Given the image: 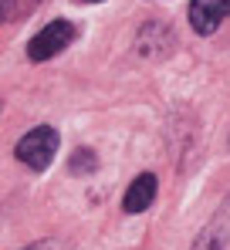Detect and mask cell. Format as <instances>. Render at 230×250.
I'll list each match as a JSON object with an SVG mask.
<instances>
[{
	"label": "cell",
	"instance_id": "6",
	"mask_svg": "<svg viewBox=\"0 0 230 250\" xmlns=\"http://www.w3.org/2000/svg\"><path fill=\"white\" fill-rule=\"evenodd\" d=\"M85 3H98V0H85Z\"/></svg>",
	"mask_w": 230,
	"mask_h": 250
},
{
	"label": "cell",
	"instance_id": "4",
	"mask_svg": "<svg viewBox=\"0 0 230 250\" xmlns=\"http://www.w3.org/2000/svg\"><path fill=\"white\" fill-rule=\"evenodd\" d=\"M153 200H156V176L153 172H142V176H136L132 186L125 189L122 207H125V213H142L146 207H153Z\"/></svg>",
	"mask_w": 230,
	"mask_h": 250
},
{
	"label": "cell",
	"instance_id": "1",
	"mask_svg": "<svg viewBox=\"0 0 230 250\" xmlns=\"http://www.w3.org/2000/svg\"><path fill=\"white\" fill-rule=\"evenodd\" d=\"M17 159L24 163V166L31 169H47L51 166V159H54V152H58V132L54 128H47V125H41L34 132H27L21 142H17Z\"/></svg>",
	"mask_w": 230,
	"mask_h": 250
},
{
	"label": "cell",
	"instance_id": "2",
	"mask_svg": "<svg viewBox=\"0 0 230 250\" xmlns=\"http://www.w3.org/2000/svg\"><path fill=\"white\" fill-rule=\"evenodd\" d=\"M71 38H75V27H71L68 21H54V24H47L44 31H38V34L31 38L27 58H31V61H47V58L61 54L65 44H71Z\"/></svg>",
	"mask_w": 230,
	"mask_h": 250
},
{
	"label": "cell",
	"instance_id": "5",
	"mask_svg": "<svg viewBox=\"0 0 230 250\" xmlns=\"http://www.w3.org/2000/svg\"><path fill=\"white\" fill-rule=\"evenodd\" d=\"M92 166H95V156H92L88 149H78V156L71 159V169H75V172H88Z\"/></svg>",
	"mask_w": 230,
	"mask_h": 250
},
{
	"label": "cell",
	"instance_id": "3",
	"mask_svg": "<svg viewBox=\"0 0 230 250\" xmlns=\"http://www.w3.org/2000/svg\"><path fill=\"white\" fill-rule=\"evenodd\" d=\"M224 17H230V0H193L190 3V24L196 34H213Z\"/></svg>",
	"mask_w": 230,
	"mask_h": 250
}]
</instances>
